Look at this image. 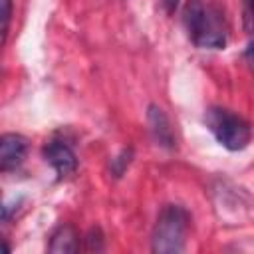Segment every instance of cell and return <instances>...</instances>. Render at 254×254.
Masks as SVG:
<instances>
[{"label":"cell","mask_w":254,"mask_h":254,"mask_svg":"<svg viewBox=\"0 0 254 254\" xmlns=\"http://www.w3.org/2000/svg\"><path fill=\"white\" fill-rule=\"evenodd\" d=\"M183 24L189 40L202 50H220L228 40L224 12L208 0H187L183 8Z\"/></svg>","instance_id":"cell-1"},{"label":"cell","mask_w":254,"mask_h":254,"mask_svg":"<svg viewBox=\"0 0 254 254\" xmlns=\"http://www.w3.org/2000/svg\"><path fill=\"white\" fill-rule=\"evenodd\" d=\"M190 214L181 204H165L151 232V250L157 254H179L185 250Z\"/></svg>","instance_id":"cell-2"},{"label":"cell","mask_w":254,"mask_h":254,"mask_svg":"<svg viewBox=\"0 0 254 254\" xmlns=\"http://www.w3.org/2000/svg\"><path fill=\"white\" fill-rule=\"evenodd\" d=\"M204 125L212 133V137L228 151H242L248 147L252 139V127L250 123L234 113L232 109L212 105L204 111Z\"/></svg>","instance_id":"cell-3"},{"label":"cell","mask_w":254,"mask_h":254,"mask_svg":"<svg viewBox=\"0 0 254 254\" xmlns=\"http://www.w3.org/2000/svg\"><path fill=\"white\" fill-rule=\"evenodd\" d=\"M42 155L46 163L54 169L58 179H69L77 171V155L71 149V145L62 137H52L44 145Z\"/></svg>","instance_id":"cell-4"},{"label":"cell","mask_w":254,"mask_h":254,"mask_svg":"<svg viewBox=\"0 0 254 254\" xmlns=\"http://www.w3.org/2000/svg\"><path fill=\"white\" fill-rule=\"evenodd\" d=\"M28 153V141L20 133H4L0 139V169L2 173L16 171Z\"/></svg>","instance_id":"cell-5"},{"label":"cell","mask_w":254,"mask_h":254,"mask_svg":"<svg viewBox=\"0 0 254 254\" xmlns=\"http://www.w3.org/2000/svg\"><path fill=\"white\" fill-rule=\"evenodd\" d=\"M147 123H149V131H151V135L159 147L169 149V151H173L177 147L173 125H171L163 107H159L157 103H151L147 107Z\"/></svg>","instance_id":"cell-6"},{"label":"cell","mask_w":254,"mask_h":254,"mask_svg":"<svg viewBox=\"0 0 254 254\" xmlns=\"http://www.w3.org/2000/svg\"><path fill=\"white\" fill-rule=\"evenodd\" d=\"M50 252H77L79 250V236L75 232V228L71 224H60L52 236H50V244H48Z\"/></svg>","instance_id":"cell-7"},{"label":"cell","mask_w":254,"mask_h":254,"mask_svg":"<svg viewBox=\"0 0 254 254\" xmlns=\"http://www.w3.org/2000/svg\"><path fill=\"white\" fill-rule=\"evenodd\" d=\"M131 157H133V151H131V149H123L115 159H111V173H113L115 177H121V175L125 173V169L129 167Z\"/></svg>","instance_id":"cell-8"},{"label":"cell","mask_w":254,"mask_h":254,"mask_svg":"<svg viewBox=\"0 0 254 254\" xmlns=\"http://www.w3.org/2000/svg\"><path fill=\"white\" fill-rule=\"evenodd\" d=\"M85 250L87 252H101L103 248H105V242H103V234H101V230L99 228H91L87 234H85Z\"/></svg>","instance_id":"cell-9"},{"label":"cell","mask_w":254,"mask_h":254,"mask_svg":"<svg viewBox=\"0 0 254 254\" xmlns=\"http://www.w3.org/2000/svg\"><path fill=\"white\" fill-rule=\"evenodd\" d=\"M242 26L248 34H254V0H242Z\"/></svg>","instance_id":"cell-10"},{"label":"cell","mask_w":254,"mask_h":254,"mask_svg":"<svg viewBox=\"0 0 254 254\" xmlns=\"http://www.w3.org/2000/svg\"><path fill=\"white\" fill-rule=\"evenodd\" d=\"M0 16H2V42L6 44L8 30H10V16H12V0H0Z\"/></svg>","instance_id":"cell-11"},{"label":"cell","mask_w":254,"mask_h":254,"mask_svg":"<svg viewBox=\"0 0 254 254\" xmlns=\"http://www.w3.org/2000/svg\"><path fill=\"white\" fill-rule=\"evenodd\" d=\"M161 4H163V10L167 14H175L177 8H179V4H181V0H161Z\"/></svg>","instance_id":"cell-12"},{"label":"cell","mask_w":254,"mask_h":254,"mask_svg":"<svg viewBox=\"0 0 254 254\" xmlns=\"http://www.w3.org/2000/svg\"><path fill=\"white\" fill-rule=\"evenodd\" d=\"M244 58H246V62L250 64V67H252V71H254V38L250 40V44L246 46V52H244Z\"/></svg>","instance_id":"cell-13"}]
</instances>
